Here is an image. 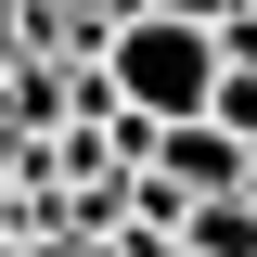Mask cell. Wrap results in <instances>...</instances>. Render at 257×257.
<instances>
[{
  "label": "cell",
  "instance_id": "obj_1",
  "mask_svg": "<svg viewBox=\"0 0 257 257\" xmlns=\"http://www.w3.org/2000/svg\"><path fill=\"white\" fill-rule=\"evenodd\" d=\"M103 64H116V103H142V116H206V90H219V26H206V13H155V0H142V13H116V39H103Z\"/></svg>",
  "mask_w": 257,
  "mask_h": 257
},
{
  "label": "cell",
  "instance_id": "obj_2",
  "mask_svg": "<svg viewBox=\"0 0 257 257\" xmlns=\"http://www.w3.org/2000/svg\"><path fill=\"white\" fill-rule=\"evenodd\" d=\"M244 155H257L244 128H219V116H167V128H155V155H142V167H167L180 193H231V180H244Z\"/></svg>",
  "mask_w": 257,
  "mask_h": 257
},
{
  "label": "cell",
  "instance_id": "obj_3",
  "mask_svg": "<svg viewBox=\"0 0 257 257\" xmlns=\"http://www.w3.org/2000/svg\"><path fill=\"white\" fill-rule=\"evenodd\" d=\"M0 116H13V142H52V128H77V77H64L52 52H26L0 77Z\"/></svg>",
  "mask_w": 257,
  "mask_h": 257
},
{
  "label": "cell",
  "instance_id": "obj_4",
  "mask_svg": "<svg viewBox=\"0 0 257 257\" xmlns=\"http://www.w3.org/2000/svg\"><path fill=\"white\" fill-rule=\"evenodd\" d=\"M219 52H231V64H257V0H231V13H219Z\"/></svg>",
  "mask_w": 257,
  "mask_h": 257
},
{
  "label": "cell",
  "instance_id": "obj_5",
  "mask_svg": "<svg viewBox=\"0 0 257 257\" xmlns=\"http://www.w3.org/2000/svg\"><path fill=\"white\" fill-rule=\"evenodd\" d=\"M26 52H39V39H26V0H0V77H13Z\"/></svg>",
  "mask_w": 257,
  "mask_h": 257
},
{
  "label": "cell",
  "instance_id": "obj_6",
  "mask_svg": "<svg viewBox=\"0 0 257 257\" xmlns=\"http://www.w3.org/2000/svg\"><path fill=\"white\" fill-rule=\"evenodd\" d=\"M26 167H39V142H13V116H0V193L26 180Z\"/></svg>",
  "mask_w": 257,
  "mask_h": 257
},
{
  "label": "cell",
  "instance_id": "obj_7",
  "mask_svg": "<svg viewBox=\"0 0 257 257\" xmlns=\"http://www.w3.org/2000/svg\"><path fill=\"white\" fill-rule=\"evenodd\" d=\"M244 193H257V155H244Z\"/></svg>",
  "mask_w": 257,
  "mask_h": 257
}]
</instances>
